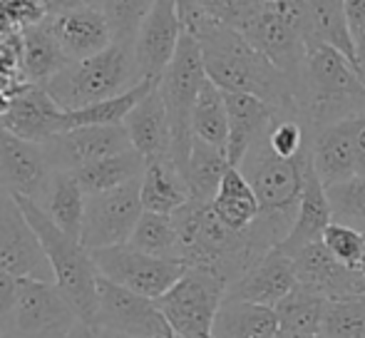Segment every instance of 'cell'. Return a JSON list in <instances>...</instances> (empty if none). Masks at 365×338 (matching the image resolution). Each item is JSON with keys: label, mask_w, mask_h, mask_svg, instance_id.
<instances>
[{"label": "cell", "mask_w": 365, "mask_h": 338, "mask_svg": "<svg viewBox=\"0 0 365 338\" xmlns=\"http://www.w3.org/2000/svg\"><path fill=\"white\" fill-rule=\"evenodd\" d=\"M187 30L199 40L204 70L214 85L224 92L254 95L274 107L281 117L301 120V97L296 87L244 38V33L207 15Z\"/></svg>", "instance_id": "obj_1"}, {"label": "cell", "mask_w": 365, "mask_h": 338, "mask_svg": "<svg viewBox=\"0 0 365 338\" xmlns=\"http://www.w3.org/2000/svg\"><path fill=\"white\" fill-rule=\"evenodd\" d=\"M365 115V75L348 55L308 40L301 92V122L316 132L333 122Z\"/></svg>", "instance_id": "obj_2"}, {"label": "cell", "mask_w": 365, "mask_h": 338, "mask_svg": "<svg viewBox=\"0 0 365 338\" xmlns=\"http://www.w3.org/2000/svg\"><path fill=\"white\" fill-rule=\"evenodd\" d=\"M137 83H142V78L137 70L135 48L112 43L92 58L68 63L43 87L58 102L60 110H80L122 95Z\"/></svg>", "instance_id": "obj_3"}, {"label": "cell", "mask_w": 365, "mask_h": 338, "mask_svg": "<svg viewBox=\"0 0 365 338\" xmlns=\"http://www.w3.org/2000/svg\"><path fill=\"white\" fill-rule=\"evenodd\" d=\"M15 199L23 207L28 222L38 232L40 244H43L50 266H53L58 289L73 304L77 316L82 321H87V324H92L97 309V281H100L97 266L92 261V252L82 247L80 239L65 234L33 199L18 197V194H15Z\"/></svg>", "instance_id": "obj_4"}, {"label": "cell", "mask_w": 365, "mask_h": 338, "mask_svg": "<svg viewBox=\"0 0 365 338\" xmlns=\"http://www.w3.org/2000/svg\"><path fill=\"white\" fill-rule=\"evenodd\" d=\"M239 33H244V38L261 55H266V60L296 87L301 97L308 53L306 15L301 0H271L261 5L249 15Z\"/></svg>", "instance_id": "obj_5"}, {"label": "cell", "mask_w": 365, "mask_h": 338, "mask_svg": "<svg viewBox=\"0 0 365 338\" xmlns=\"http://www.w3.org/2000/svg\"><path fill=\"white\" fill-rule=\"evenodd\" d=\"M204 80H207V70H204L199 40L194 38V33H189L184 28L177 55L169 63L162 80H159V92L164 97L169 125H172V162L182 174L187 169L189 152H192V112L194 105H197V97Z\"/></svg>", "instance_id": "obj_6"}, {"label": "cell", "mask_w": 365, "mask_h": 338, "mask_svg": "<svg viewBox=\"0 0 365 338\" xmlns=\"http://www.w3.org/2000/svg\"><path fill=\"white\" fill-rule=\"evenodd\" d=\"M229 291V281L207 266H187L179 281L157 299L174 336L212 338L214 319Z\"/></svg>", "instance_id": "obj_7"}, {"label": "cell", "mask_w": 365, "mask_h": 338, "mask_svg": "<svg viewBox=\"0 0 365 338\" xmlns=\"http://www.w3.org/2000/svg\"><path fill=\"white\" fill-rule=\"evenodd\" d=\"M308 160H311V147H306L301 155L289 160L271 150L269 137L251 147L249 155L241 160L239 169L254 187L261 212H274L296 219Z\"/></svg>", "instance_id": "obj_8"}, {"label": "cell", "mask_w": 365, "mask_h": 338, "mask_svg": "<svg viewBox=\"0 0 365 338\" xmlns=\"http://www.w3.org/2000/svg\"><path fill=\"white\" fill-rule=\"evenodd\" d=\"M77 321L82 319L58 284L20 279L18 301L5 329V338H68Z\"/></svg>", "instance_id": "obj_9"}, {"label": "cell", "mask_w": 365, "mask_h": 338, "mask_svg": "<svg viewBox=\"0 0 365 338\" xmlns=\"http://www.w3.org/2000/svg\"><path fill=\"white\" fill-rule=\"evenodd\" d=\"M142 212H145L142 177L117 189H110V192L90 194L85 202V219H82L80 232L82 247L95 252V249L127 244Z\"/></svg>", "instance_id": "obj_10"}, {"label": "cell", "mask_w": 365, "mask_h": 338, "mask_svg": "<svg viewBox=\"0 0 365 338\" xmlns=\"http://www.w3.org/2000/svg\"><path fill=\"white\" fill-rule=\"evenodd\" d=\"M92 261H95L100 276L154 301L167 294L179 281V276L187 271L184 261L159 259V256L145 254L130 244L95 249Z\"/></svg>", "instance_id": "obj_11"}, {"label": "cell", "mask_w": 365, "mask_h": 338, "mask_svg": "<svg viewBox=\"0 0 365 338\" xmlns=\"http://www.w3.org/2000/svg\"><path fill=\"white\" fill-rule=\"evenodd\" d=\"M90 326L97 331H112L122 336L174 338L172 326L167 324L157 301L135 294L105 276H100L97 281V309Z\"/></svg>", "instance_id": "obj_12"}, {"label": "cell", "mask_w": 365, "mask_h": 338, "mask_svg": "<svg viewBox=\"0 0 365 338\" xmlns=\"http://www.w3.org/2000/svg\"><path fill=\"white\" fill-rule=\"evenodd\" d=\"M0 269L18 279L53 281L55 274L48 261L38 232L28 222L13 192L0 187Z\"/></svg>", "instance_id": "obj_13"}, {"label": "cell", "mask_w": 365, "mask_h": 338, "mask_svg": "<svg viewBox=\"0 0 365 338\" xmlns=\"http://www.w3.org/2000/svg\"><path fill=\"white\" fill-rule=\"evenodd\" d=\"M40 145L53 172H75L102 157L130 150L132 140L125 125H92L63 130Z\"/></svg>", "instance_id": "obj_14"}, {"label": "cell", "mask_w": 365, "mask_h": 338, "mask_svg": "<svg viewBox=\"0 0 365 338\" xmlns=\"http://www.w3.org/2000/svg\"><path fill=\"white\" fill-rule=\"evenodd\" d=\"M53 174L40 142L23 140L0 125V187L43 204Z\"/></svg>", "instance_id": "obj_15"}, {"label": "cell", "mask_w": 365, "mask_h": 338, "mask_svg": "<svg viewBox=\"0 0 365 338\" xmlns=\"http://www.w3.org/2000/svg\"><path fill=\"white\" fill-rule=\"evenodd\" d=\"M182 35L184 20L179 15L177 0H157L135 40V60L142 80L149 83L162 80L177 55Z\"/></svg>", "instance_id": "obj_16"}, {"label": "cell", "mask_w": 365, "mask_h": 338, "mask_svg": "<svg viewBox=\"0 0 365 338\" xmlns=\"http://www.w3.org/2000/svg\"><path fill=\"white\" fill-rule=\"evenodd\" d=\"M293 269H296V279L303 289L316 291L328 301L365 294V276L338 261L323 242L301 249L293 256Z\"/></svg>", "instance_id": "obj_17"}, {"label": "cell", "mask_w": 365, "mask_h": 338, "mask_svg": "<svg viewBox=\"0 0 365 338\" xmlns=\"http://www.w3.org/2000/svg\"><path fill=\"white\" fill-rule=\"evenodd\" d=\"M365 115L348 117L311 132V162L326 187L356 177V145Z\"/></svg>", "instance_id": "obj_18"}, {"label": "cell", "mask_w": 365, "mask_h": 338, "mask_svg": "<svg viewBox=\"0 0 365 338\" xmlns=\"http://www.w3.org/2000/svg\"><path fill=\"white\" fill-rule=\"evenodd\" d=\"M296 286L298 279L296 269H293V259L274 249L261 261H256L249 271H244L234 284H229L226 299H241L276 309V304L286 299Z\"/></svg>", "instance_id": "obj_19"}, {"label": "cell", "mask_w": 365, "mask_h": 338, "mask_svg": "<svg viewBox=\"0 0 365 338\" xmlns=\"http://www.w3.org/2000/svg\"><path fill=\"white\" fill-rule=\"evenodd\" d=\"M226 115H229V155L231 167H239L254 145L266 140L271 127L281 120V115L264 100L246 92H224Z\"/></svg>", "instance_id": "obj_20"}, {"label": "cell", "mask_w": 365, "mask_h": 338, "mask_svg": "<svg viewBox=\"0 0 365 338\" xmlns=\"http://www.w3.org/2000/svg\"><path fill=\"white\" fill-rule=\"evenodd\" d=\"M45 23L53 30L60 50L70 63L92 58V55L102 53L115 43L105 13L100 8L45 15Z\"/></svg>", "instance_id": "obj_21"}, {"label": "cell", "mask_w": 365, "mask_h": 338, "mask_svg": "<svg viewBox=\"0 0 365 338\" xmlns=\"http://www.w3.org/2000/svg\"><path fill=\"white\" fill-rule=\"evenodd\" d=\"M63 112L43 85L25 83L15 92L13 107L0 125L23 140L45 142L63 130Z\"/></svg>", "instance_id": "obj_22"}, {"label": "cell", "mask_w": 365, "mask_h": 338, "mask_svg": "<svg viewBox=\"0 0 365 338\" xmlns=\"http://www.w3.org/2000/svg\"><path fill=\"white\" fill-rule=\"evenodd\" d=\"M331 222H333V209H331V202H328L326 184L321 182L318 172L313 169V162L308 160L306 179H303V194H301V202H298L296 219H293V224H291V232L286 234V239L276 249L293 259L301 249L321 242L323 232H326Z\"/></svg>", "instance_id": "obj_23"}, {"label": "cell", "mask_w": 365, "mask_h": 338, "mask_svg": "<svg viewBox=\"0 0 365 338\" xmlns=\"http://www.w3.org/2000/svg\"><path fill=\"white\" fill-rule=\"evenodd\" d=\"M125 127L132 147L142 152L145 160H172V125L159 85H154L145 100L127 115Z\"/></svg>", "instance_id": "obj_24"}, {"label": "cell", "mask_w": 365, "mask_h": 338, "mask_svg": "<svg viewBox=\"0 0 365 338\" xmlns=\"http://www.w3.org/2000/svg\"><path fill=\"white\" fill-rule=\"evenodd\" d=\"M68 63L45 18L20 30V75L25 83L45 85Z\"/></svg>", "instance_id": "obj_25"}, {"label": "cell", "mask_w": 365, "mask_h": 338, "mask_svg": "<svg viewBox=\"0 0 365 338\" xmlns=\"http://www.w3.org/2000/svg\"><path fill=\"white\" fill-rule=\"evenodd\" d=\"M276 331H279V319L271 306L224 299L214 319L212 338H274Z\"/></svg>", "instance_id": "obj_26"}, {"label": "cell", "mask_w": 365, "mask_h": 338, "mask_svg": "<svg viewBox=\"0 0 365 338\" xmlns=\"http://www.w3.org/2000/svg\"><path fill=\"white\" fill-rule=\"evenodd\" d=\"M192 199L189 184L172 160H147L142 174V207L145 212L174 214Z\"/></svg>", "instance_id": "obj_27"}, {"label": "cell", "mask_w": 365, "mask_h": 338, "mask_svg": "<svg viewBox=\"0 0 365 338\" xmlns=\"http://www.w3.org/2000/svg\"><path fill=\"white\" fill-rule=\"evenodd\" d=\"M212 209L234 232H246L256 222V217L261 214L259 197L239 167L226 169L217 197L212 199Z\"/></svg>", "instance_id": "obj_28"}, {"label": "cell", "mask_w": 365, "mask_h": 338, "mask_svg": "<svg viewBox=\"0 0 365 338\" xmlns=\"http://www.w3.org/2000/svg\"><path fill=\"white\" fill-rule=\"evenodd\" d=\"M145 165H147V160L142 157V152L130 147V150H125V152L102 157V160L75 169L73 177L82 187V192L90 197V194L110 192V189H117V187H122V184L140 179L142 174H145Z\"/></svg>", "instance_id": "obj_29"}, {"label": "cell", "mask_w": 365, "mask_h": 338, "mask_svg": "<svg viewBox=\"0 0 365 338\" xmlns=\"http://www.w3.org/2000/svg\"><path fill=\"white\" fill-rule=\"evenodd\" d=\"M301 3L303 15H306L308 40H321V43L333 45L358 65L356 45L348 33L346 0H301Z\"/></svg>", "instance_id": "obj_30"}, {"label": "cell", "mask_w": 365, "mask_h": 338, "mask_svg": "<svg viewBox=\"0 0 365 338\" xmlns=\"http://www.w3.org/2000/svg\"><path fill=\"white\" fill-rule=\"evenodd\" d=\"M85 202L87 194L77 184L73 172H55L50 189L45 194L43 204H38L65 234L80 239L82 219H85Z\"/></svg>", "instance_id": "obj_31"}, {"label": "cell", "mask_w": 365, "mask_h": 338, "mask_svg": "<svg viewBox=\"0 0 365 338\" xmlns=\"http://www.w3.org/2000/svg\"><path fill=\"white\" fill-rule=\"evenodd\" d=\"M229 167H231V162L224 150H219V147L194 137L187 169H184V179H187V184H189L192 199H197V202H212V199L217 197L221 179H224Z\"/></svg>", "instance_id": "obj_32"}, {"label": "cell", "mask_w": 365, "mask_h": 338, "mask_svg": "<svg viewBox=\"0 0 365 338\" xmlns=\"http://www.w3.org/2000/svg\"><path fill=\"white\" fill-rule=\"evenodd\" d=\"M159 83H149L142 80L132 90L122 92L110 100L95 102V105L80 107V110H65L63 112V130H73V127H92V125H125L127 115L140 105L147 97V92ZM60 130V132H63Z\"/></svg>", "instance_id": "obj_33"}, {"label": "cell", "mask_w": 365, "mask_h": 338, "mask_svg": "<svg viewBox=\"0 0 365 338\" xmlns=\"http://www.w3.org/2000/svg\"><path fill=\"white\" fill-rule=\"evenodd\" d=\"M274 311H276V319H279V329L308 334V336H323L328 299L311 289H303L298 284L286 299H281L276 304Z\"/></svg>", "instance_id": "obj_34"}, {"label": "cell", "mask_w": 365, "mask_h": 338, "mask_svg": "<svg viewBox=\"0 0 365 338\" xmlns=\"http://www.w3.org/2000/svg\"><path fill=\"white\" fill-rule=\"evenodd\" d=\"M192 130L194 137L219 147V150L226 152V147H229V115H226L224 90L219 85H214L209 78L204 80L197 105H194Z\"/></svg>", "instance_id": "obj_35"}, {"label": "cell", "mask_w": 365, "mask_h": 338, "mask_svg": "<svg viewBox=\"0 0 365 338\" xmlns=\"http://www.w3.org/2000/svg\"><path fill=\"white\" fill-rule=\"evenodd\" d=\"M130 247L140 249L145 254L159 256V259H182V239L174 227L172 214H157V212H142L135 232L130 237Z\"/></svg>", "instance_id": "obj_36"}, {"label": "cell", "mask_w": 365, "mask_h": 338, "mask_svg": "<svg viewBox=\"0 0 365 338\" xmlns=\"http://www.w3.org/2000/svg\"><path fill=\"white\" fill-rule=\"evenodd\" d=\"M157 0H102V13L112 30V40L135 48L137 33Z\"/></svg>", "instance_id": "obj_37"}, {"label": "cell", "mask_w": 365, "mask_h": 338, "mask_svg": "<svg viewBox=\"0 0 365 338\" xmlns=\"http://www.w3.org/2000/svg\"><path fill=\"white\" fill-rule=\"evenodd\" d=\"M333 209V222L348 224L365 232V174L326 187Z\"/></svg>", "instance_id": "obj_38"}, {"label": "cell", "mask_w": 365, "mask_h": 338, "mask_svg": "<svg viewBox=\"0 0 365 338\" xmlns=\"http://www.w3.org/2000/svg\"><path fill=\"white\" fill-rule=\"evenodd\" d=\"M323 336L326 338H365V294L351 296V299L328 301Z\"/></svg>", "instance_id": "obj_39"}, {"label": "cell", "mask_w": 365, "mask_h": 338, "mask_svg": "<svg viewBox=\"0 0 365 338\" xmlns=\"http://www.w3.org/2000/svg\"><path fill=\"white\" fill-rule=\"evenodd\" d=\"M323 244L326 249L336 256L338 261H343L351 269H361V259H363V247H365V234L356 227H348L341 222H331L328 229L323 232Z\"/></svg>", "instance_id": "obj_40"}, {"label": "cell", "mask_w": 365, "mask_h": 338, "mask_svg": "<svg viewBox=\"0 0 365 338\" xmlns=\"http://www.w3.org/2000/svg\"><path fill=\"white\" fill-rule=\"evenodd\" d=\"M311 145V132L301 120H291V117H281L269 132V147L279 157H293L301 155L306 147Z\"/></svg>", "instance_id": "obj_41"}, {"label": "cell", "mask_w": 365, "mask_h": 338, "mask_svg": "<svg viewBox=\"0 0 365 338\" xmlns=\"http://www.w3.org/2000/svg\"><path fill=\"white\" fill-rule=\"evenodd\" d=\"M197 5L207 18L231 25L236 30L249 20V15L254 10L261 8V5H251L249 0H197Z\"/></svg>", "instance_id": "obj_42"}, {"label": "cell", "mask_w": 365, "mask_h": 338, "mask_svg": "<svg viewBox=\"0 0 365 338\" xmlns=\"http://www.w3.org/2000/svg\"><path fill=\"white\" fill-rule=\"evenodd\" d=\"M346 20H348V33L356 45L358 55V68L365 75V0H346Z\"/></svg>", "instance_id": "obj_43"}, {"label": "cell", "mask_w": 365, "mask_h": 338, "mask_svg": "<svg viewBox=\"0 0 365 338\" xmlns=\"http://www.w3.org/2000/svg\"><path fill=\"white\" fill-rule=\"evenodd\" d=\"M18 286L20 279L8 271L0 269V329H8V321L13 316L15 301H18Z\"/></svg>", "instance_id": "obj_44"}, {"label": "cell", "mask_w": 365, "mask_h": 338, "mask_svg": "<svg viewBox=\"0 0 365 338\" xmlns=\"http://www.w3.org/2000/svg\"><path fill=\"white\" fill-rule=\"evenodd\" d=\"M48 15L55 13H70V10H85V8H100L102 0H43Z\"/></svg>", "instance_id": "obj_45"}, {"label": "cell", "mask_w": 365, "mask_h": 338, "mask_svg": "<svg viewBox=\"0 0 365 338\" xmlns=\"http://www.w3.org/2000/svg\"><path fill=\"white\" fill-rule=\"evenodd\" d=\"M177 8H179V15L184 20V28H192L199 18H202V10H199L197 0H177Z\"/></svg>", "instance_id": "obj_46"}, {"label": "cell", "mask_w": 365, "mask_h": 338, "mask_svg": "<svg viewBox=\"0 0 365 338\" xmlns=\"http://www.w3.org/2000/svg\"><path fill=\"white\" fill-rule=\"evenodd\" d=\"M356 174H365V120L358 132V145H356Z\"/></svg>", "instance_id": "obj_47"}, {"label": "cell", "mask_w": 365, "mask_h": 338, "mask_svg": "<svg viewBox=\"0 0 365 338\" xmlns=\"http://www.w3.org/2000/svg\"><path fill=\"white\" fill-rule=\"evenodd\" d=\"M68 338H100V336H97V331L92 329L87 321H77L75 329L68 334Z\"/></svg>", "instance_id": "obj_48"}, {"label": "cell", "mask_w": 365, "mask_h": 338, "mask_svg": "<svg viewBox=\"0 0 365 338\" xmlns=\"http://www.w3.org/2000/svg\"><path fill=\"white\" fill-rule=\"evenodd\" d=\"M15 92L18 90H3V87H0V120H3V117L10 112V107H13Z\"/></svg>", "instance_id": "obj_49"}, {"label": "cell", "mask_w": 365, "mask_h": 338, "mask_svg": "<svg viewBox=\"0 0 365 338\" xmlns=\"http://www.w3.org/2000/svg\"><path fill=\"white\" fill-rule=\"evenodd\" d=\"M274 338H326V336H308V334H296V331H284L279 329L274 334Z\"/></svg>", "instance_id": "obj_50"}, {"label": "cell", "mask_w": 365, "mask_h": 338, "mask_svg": "<svg viewBox=\"0 0 365 338\" xmlns=\"http://www.w3.org/2000/svg\"><path fill=\"white\" fill-rule=\"evenodd\" d=\"M97 331V329H95ZM100 338H140V336H122V334H112V331H97Z\"/></svg>", "instance_id": "obj_51"}, {"label": "cell", "mask_w": 365, "mask_h": 338, "mask_svg": "<svg viewBox=\"0 0 365 338\" xmlns=\"http://www.w3.org/2000/svg\"><path fill=\"white\" fill-rule=\"evenodd\" d=\"M365 234V232H363ZM358 271H361V274L365 276V247H363V259H361V269H358Z\"/></svg>", "instance_id": "obj_52"}, {"label": "cell", "mask_w": 365, "mask_h": 338, "mask_svg": "<svg viewBox=\"0 0 365 338\" xmlns=\"http://www.w3.org/2000/svg\"><path fill=\"white\" fill-rule=\"evenodd\" d=\"M251 5H266V3H271V0H249Z\"/></svg>", "instance_id": "obj_53"}, {"label": "cell", "mask_w": 365, "mask_h": 338, "mask_svg": "<svg viewBox=\"0 0 365 338\" xmlns=\"http://www.w3.org/2000/svg\"><path fill=\"white\" fill-rule=\"evenodd\" d=\"M0 338H5V331L3 329H0Z\"/></svg>", "instance_id": "obj_54"}, {"label": "cell", "mask_w": 365, "mask_h": 338, "mask_svg": "<svg viewBox=\"0 0 365 338\" xmlns=\"http://www.w3.org/2000/svg\"><path fill=\"white\" fill-rule=\"evenodd\" d=\"M174 338H182V336H174Z\"/></svg>", "instance_id": "obj_55"}]
</instances>
